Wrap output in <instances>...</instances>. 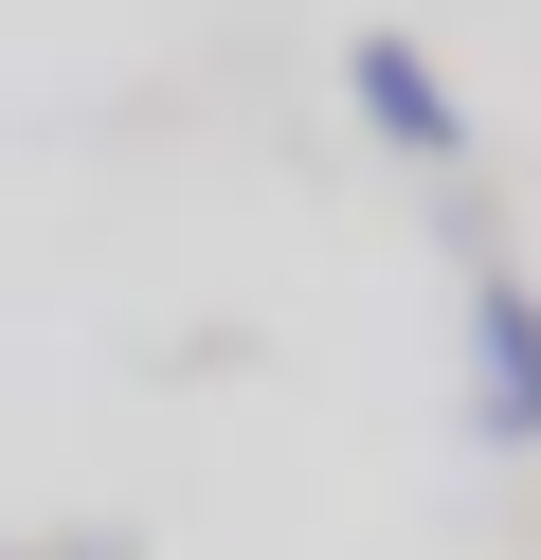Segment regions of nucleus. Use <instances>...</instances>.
<instances>
[{"mask_svg":"<svg viewBox=\"0 0 541 560\" xmlns=\"http://www.w3.org/2000/svg\"><path fill=\"white\" fill-rule=\"evenodd\" d=\"M343 109H361V145H397V163H433V182H469V109H451V73H433L415 37H343Z\"/></svg>","mask_w":541,"mask_h":560,"instance_id":"nucleus-2","label":"nucleus"},{"mask_svg":"<svg viewBox=\"0 0 541 560\" xmlns=\"http://www.w3.org/2000/svg\"><path fill=\"white\" fill-rule=\"evenodd\" d=\"M451 254H469V307H451V343H469V452H541V290L487 254V235L451 218Z\"/></svg>","mask_w":541,"mask_h":560,"instance_id":"nucleus-1","label":"nucleus"}]
</instances>
